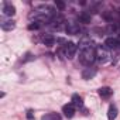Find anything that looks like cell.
Wrapping results in <instances>:
<instances>
[{"instance_id":"cell-1","label":"cell","mask_w":120,"mask_h":120,"mask_svg":"<svg viewBox=\"0 0 120 120\" xmlns=\"http://www.w3.org/2000/svg\"><path fill=\"white\" fill-rule=\"evenodd\" d=\"M79 61L81 64L90 67V64H93L96 61V48L93 45H90V41H82L79 44Z\"/></svg>"},{"instance_id":"cell-2","label":"cell","mask_w":120,"mask_h":120,"mask_svg":"<svg viewBox=\"0 0 120 120\" xmlns=\"http://www.w3.org/2000/svg\"><path fill=\"white\" fill-rule=\"evenodd\" d=\"M110 58V54H109V51H107V48L106 47H98L96 48V59L99 62H106L107 59Z\"/></svg>"},{"instance_id":"cell-3","label":"cell","mask_w":120,"mask_h":120,"mask_svg":"<svg viewBox=\"0 0 120 120\" xmlns=\"http://www.w3.org/2000/svg\"><path fill=\"white\" fill-rule=\"evenodd\" d=\"M76 49H78V47H76L74 42H67V44L64 45V55H65L68 59H72V58L75 56V54H76Z\"/></svg>"},{"instance_id":"cell-4","label":"cell","mask_w":120,"mask_h":120,"mask_svg":"<svg viewBox=\"0 0 120 120\" xmlns=\"http://www.w3.org/2000/svg\"><path fill=\"white\" fill-rule=\"evenodd\" d=\"M119 44H120V38L116 37H109L105 41V47L107 49H119Z\"/></svg>"},{"instance_id":"cell-5","label":"cell","mask_w":120,"mask_h":120,"mask_svg":"<svg viewBox=\"0 0 120 120\" xmlns=\"http://www.w3.org/2000/svg\"><path fill=\"white\" fill-rule=\"evenodd\" d=\"M62 113L65 114V117L72 119V117H74V114H75V106H74L72 103L64 105V106H62Z\"/></svg>"},{"instance_id":"cell-6","label":"cell","mask_w":120,"mask_h":120,"mask_svg":"<svg viewBox=\"0 0 120 120\" xmlns=\"http://www.w3.org/2000/svg\"><path fill=\"white\" fill-rule=\"evenodd\" d=\"M2 11H3V14H4V16H9V17H11V16H14V13H16V7H14L11 3L6 2V3L3 4V9H2Z\"/></svg>"},{"instance_id":"cell-7","label":"cell","mask_w":120,"mask_h":120,"mask_svg":"<svg viewBox=\"0 0 120 120\" xmlns=\"http://www.w3.org/2000/svg\"><path fill=\"white\" fill-rule=\"evenodd\" d=\"M65 31H67L68 34H78V33L81 31V28H79V26L75 24V23H68L67 27H65Z\"/></svg>"},{"instance_id":"cell-8","label":"cell","mask_w":120,"mask_h":120,"mask_svg":"<svg viewBox=\"0 0 120 120\" xmlns=\"http://www.w3.org/2000/svg\"><path fill=\"white\" fill-rule=\"evenodd\" d=\"M0 26H2V30H4V31H11L16 27L14 21H11V20H3L0 23Z\"/></svg>"},{"instance_id":"cell-9","label":"cell","mask_w":120,"mask_h":120,"mask_svg":"<svg viewBox=\"0 0 120 120\" xmlns=\"http://www.w3.org/2000/svg\"><path fill=\"white\" fill-rule=\"evenodd\" d=\"M95 75H96V69L95 68H86L82 72V78L83 79H92Z\"/></svg>"},{"instance_id":"cell-10","label":"cell","mask_w":120,"mask_h":120,"mask_svg":"<svg viewBox=\"0 0 120 120\" xmlns=\"http://www.w3.org/2000/svg\"><path fill=\"white\" fill-rule=\"evenodd\" d=\"M112 93H113V90H112L109 86H103V88H100V89H99V95H100L102 98H105V99L110 98V96H112Z\"/></svg>"},{"instance_id":"cell-11","label":"cell","mask_w":120,"mask_h":120,"mask_svg":"<svg viewBox=\"0 0 120 120\" xmlns=\"http://www.w3.org/2000/svg\"><path fill=\"white\" fill-rule=\"evenodd\" d=\"M116 117H117V107L114 105H110L109 110H107V119L109 120H114Z\"/></svg>"},{"instance_id":"cell-12","label":"cell","mask_w":120,"mask_h":120,"mask_svg":"<svg viewBox=\"0 0 120 120\" xmlns=\"http://www.w3.org/2000/svg\"><path fill=\"white\" fill-rule=\"evenodd\" d=\"M41 120H61V116H59L58 113H47L41 117Z\"/></svg>"},{"instance_id":"cell-13","label":"cell","mask_w":120,"mask_h":120,"mask_svg":"<svg viewBox=\"0 0 120 120\" xmlns=\"http://www.w3.org/2000/svg\"><path fill=\"white\" fill-rule=\"evenodd\" d=\"M42 42H44L47 47H51V45H54V42H55V38H54L51 34H45V35L42 37Z\"/></svg>"},{"instance_id":"cell-14","label":"cell","mask_w":120,"mask_h":120,"mask_svg":"<svg viewBox=\"0 0 120 120\" xmlns=\"http://www.w3.org/2000/svg\"><path fill=\"white\" fill-rule=\"evenodd\" d=\"M78 19H79V21L83 23V24H88V23H90V20H92L90 14H88V13H81Z\"/></svg>"},{"instance_id":"cell-15","label":"cell","mask_w":120,"mask_h":120,"mask_svg":"<svg viewBox=\"0 0 120 120\" xmlns=\"http://www.w3.org/2000/svg\"><path fill=\"white\" fill-rule=\"evenodd\" d=\"M72 105H74V106H78V107H81V106L83 105V102H82V98H81L79 95H72Z\"/></svg>"},{"instance_id":"cell-16","label":"cell","mask_w":120,"mask_h":120,"mask_svg":"<svg viewBox=\"0 0 120 120\" xmlns=\"http://www.w3.org/2000/svg\"><path fill=\"white\" fill-rule=\"evenodd\" d=\"M107 31H109L110 34H116V33H119V26H117L116 23H110L109 27H107Z\"/></svg>"},{"instance_id":"cell-17","label":"cell","mask_w":120,"mask_h":120,"mask_svg":"<svg viewBox=\"0 0 120 120\" xmlns=\"http://www.w3.org/2000/svg\"><path fill=\"white\" fill-rule=\"evenodd\" d=\"M38 28H41V23L40 21H34V23L28 24V30H38Z\"/></svg>"},{"instance_id":"cell-18","label":"cell","mask_w":120,"mask_h":120,"mask_svg":"<svg viewBox=\"0 0 120 120\" xmlns=\"http://www.w3.org/2000/svg\"><path fill=\"white\" fill-rule=\"evenodd\" d=\"M55 6H56L58 9H61V10H62V9L65 7V3H64V2H59V0H56V2H55Z\"/></svg>"},{"instance_id":"cell-19","label":"cell","mask_w":120,"mask_h":120,"mask_svg":"<svg viewBox=\"0 0 120 120\" xmlns=\"http://www.w3.org/2000/svg\"><path fill=\"white\" fill-rule=\"evenodd\" d=\"M27 117H28V119H33V114H31V112H28V113H27Z\"/></svg>"},{"instance_id":"cell-20","label":"cell","mask_w":120,"mask_h":120,"mask_svg":"<svg viewBox=\"0 0 120 120\" xmlns=\"http://www.w3.org/2000/svg\"><path fill=\"white\" fill-rule=\"evenodd\" d=\"M119 49H120V44H119Z\"/></svg>"}]
</instances>
